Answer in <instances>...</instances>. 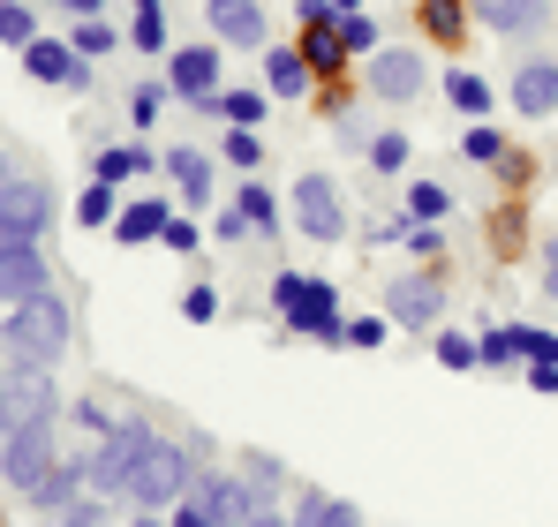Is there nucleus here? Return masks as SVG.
Returning a JSON list of instances; mask_svg holds the SVG:
<instances>
[{
  "instance_id": "1",
  "label": "nucleus",
  "mask_w": 558,
  "mask_h": 527,
  "mask_svg": "<svg viewBox=\"0 0 558 527\" xmlns=\"http://www.w3.org/2000/svg\"><path fill=\"white\" fill-rule=\"evenodd\" d=\"M0 354L23 361V369H53V361L69 354V302H61L53 286L23 294V302L8 309V324H0Z\"/></svg>"
},
{
  "instance_id": "2",
  "label": "nucleus",
  "mask_w": 558,
  "mask_h": 527,
  "mask_svg": "<svg viewBox=\"0 0 558 527\" xmlns=\"http://www.w3.org/2000/svg\"><path fill=\"white\" fill-rule=\"evenodd\" d=\"M272 309L287 317V332L294 340H325V347H340V294L325 286V279H310V271H279L272 279Z\"/></svg>"
},
{
  "instance_id": "3",
  "label": "nucleus",
  "mask_w": 558,
  "mask_h": 527,
  "mask_svg": "<svg viewBox=\"0 0 558 527\" xmlns=\"http://www.w3.org/2000/svg\"><path fill=\"white\" fill-rule=\"evenodd\" d=\"M189 490H196V459H189V444L159 438L144 444V459H136V482H129V505H151V513H174Z\"/></svg>"
},
{
  "instance_id": "4",
  "label": "nucleus",
  "mask_w": 558,
  "mask_h": 527,
  "mask_svg": "<svg viewBox=\"0 0 558 527\" xmlns=\"http://www.w3.org/2000/svg\"><path fill=\"white\" fill-rule=\"evenodd\" d=\"M69 452H61V415H38V422H23V430H8V452H0V482L8 490H38L53 467H61Z\"/></svg>"
},
{
  "instance_id": "5",
  "label": "nucleus",
  "mask_w": 558,
  "mask_h": 527,
  "mask_svg": "<svg viewBox=\"0 0 558 527\" xmlns=\"http://www.w3.org/2000/svg\"><path fill=\"white\" fill-rule=\"evenodd\" d=\"M144 444H151V422H113L106 438L84 452V475H92V498H129V482H136V459H144Z\"/></svg>"
},
{
  "instance_id": "6",
  "label": "nucleus",
  "mask_w": 558,
  "mask_h": 527,
  "mask_svg": "<svg viewBox=\"0 0 558 527\" xmlns=\"http://www.w3.org/2000/svg\"><path fill=\"white\" fill-rule=\"evenodd\" d=\"M38 415H61V392H53V369H23L8 361L0 369V430H23Z\"/></svg>"
},
{
  "instance_id": "7",
  "label": "nucleus",
  "mask_w": 558,
  "mask_h": 527,
  "mask_svg": "<svg viewBox=\"0 0 558 527\" xmlns=\"http://www.w3.org/2000/svg\"><path fill=\"white\" fill-rule=\"evenodd\" d=\"M294 226H302L310 242H340V234H348V204H340V181L332 174L294 181Z\"/></svg>"
},
{
  "instance_id": "8",
  "label": "nucleus",
  "mask_w": 558,
  "mask_h": 527,
  "mask_svg": "<svg viewBox=\"0 0 558 527\" xmlns=\"http://www.w3.org/2000/svg\"><path fill=\"white\" fill-rule=\"evenodd\" d=\"M204 513H211V527H250L257 520V490L242 482V475H227V467H196V490H189Z\"/></svg>"
},
{
  "instance_id": "9",
  "label": "nucleus",
  "mask_w": 558,
  "mask_h": 527,
  "mask_svg": "<svg viewBox=\"0 0 558 527\" xmlns=\"http://www.w3.org/2000/svg\"><path fill=\"white\" fill-rule=\"evenodd\" d=\"M385 317H392V324H408V332H430V324L446 317V286H438L430 271H408V279H392V286H385Z\"/></svg>"
},
{
  "instance_id": "10",
  "label": "nucleus",
  "mask_w": 558,
  "mask_h": 527,
  "mask_svg": "<svg viewBox=\"0 0 558 527\" xmlns=\"http://www.w3.org/2000/svg\"><path fill=\"white\" fill-rule=\"evenodd\" d=\"M0 219H8V226H23V234L38 242V234L53 226V188H46V181H31V174H8V167H0Z\"/></svg>"
},
{
  "instance_id": "11",
  "label": "nucleus",
  "mask_w": 558,
  "mask_h": 527,
  "mask_svg": "<svg viewBox=\"0 0 558 527\" xmlns=\"http://www.w3.org/2000/svg\"><path fill=\"white\" fill-rule=\"evenodd\" d=\"M167 90H174L182 106H204V98L219 90V46H182V53L167 61Z\"/></svg>"
},
{
  "instance_id": "12",
  "label": "nucleus",
  "mask_w": 558,
  "mask_h": 527,
  "mask_svg": "<svg viewBox=\"0 0 558 527\" xmlns=\"http://www.w3.org/2000/svg\"><path fill=\"white\" fill-rule=\"evenodd\" d=\"M23 69H31L38 84H69V90L92 84V61H84L76 46H61V38H31V46H23Z\"/></svg>"
},
{
  "instance_id": "13",
  "label": "nucleus",
  "mask_w": 558,
  "mask_h": 527,
  "mask_svg": "<svg viewBox=\"0 0 558 527\" xmlns=\"http://www.w3.org/2000/svg\"><path fill=\"white\" fill-rule=\"evenodd\" d=\"M415 90H423V53H415V46L371 53V98H392V106H408Z\"/></svg>"
},
{
  "instance_id": "14",
  "label": "nucleus",
  "mask_w": 558,
  "mask_h": 527,
  "mask_svg": "<svg viewBox=\"0 0 558 527\" xmlns=\"http://www.w3.org/2000/svg\"><path fill=\"white\" fill-rule=\"evenodd\" d=\"M513 113H529V121L558 113V61H521V76H513Z\"/></svg>"
},
{
  "instance_id": "15",
  "label": "nucleus",
  "mask_w": 558,
  "mask_h": 527,
  "mask_svg": "<svg viewBox=\"0 0 558 527\" xmlns=\"http://www.w3.org/2000/svg\"><path fill=\"white\" fill-rule=\"evenodd\" d=\"M53 271H46V257H38V242L31 249H0V309H15L23 294H38Z\"/></svg>"
},
{
  "instance_id": "16",
  "label": "nucleus",
  "mask_w": 558,
  "mask_h": 527,
  "mask_svg": "<svg viewBox=\"0 0 558 527\" xmlns=\"http://www.w3.org/2000/svg\"><path fill=\"white\" fill-rule=\"evenodd\" d=\"M84 490H92V475H84V459H61V467H53V475H46V482L31 490V505H38L46 520H69V505H76Z\"/></svg>"
},
{
  "instance_id": "17",
  "label": "nucleus",
  "mask_w": 558,
  "mask_h": 527,
  "mask_svg": "<svg viewBox=\"0 0 558 527\" xmlns=\"http://www.w3.org/2000/svg\"><path fill=\"white\" fill-rule=\"evenodd\" d=\"M204 15H211V38L265 46V8H257V0H204Z\"/></svg>"
},
{
  "instance_id": "18",
  "label": "nucleus",
  "mask_w": 558,
  "mask_h": 527,
  "mask_svg": "<svg viewBox=\"0 0 558 527\" xmlns=\"http://www.w3.org/2000/svg\"><path fill=\"white\" fill-rule=\"evenodd\" d=\"M167 219H174V204H159V196H144V204H121V219H113V242H159V234H167Z\"/></svg>"
},
{
  "instance_id": "19",
  "label": "nucleus",
  "mask_w": 558,
  "mask_h": 527,
  "mask_svg": "<svg viewBox=\"0 0 558 527\" xmlns=\"http://www.w3.org/2000/svg\"><path fill=\"white\" fill-rule=\"evenodd\" d=\"M468 8H475V23H490V30H506V38H521V30L544 23V0H468Z\"/></svg>"
},
{
  "instance_id": "20",
  "label": "nucleus",
  "mask_w": 558,
  "mask_h": 527,
  "mask_svg": "<svg viewBox=\"0 0 558 527\" xmlns=\"http://www.w3.org/2000/svg\"><path fill=\"white\" fill-rule=\"evenodd\" d=\"M287 520H294V527H363V513H355L348 498H325V490H302Z\"/></svg>"
},
{
  "instance_id": "21",
  "label": "nucleus",
  "mask_w": 558,
  "mask_h": 527,
  "mask_svg": "<svg viewBox=\"0 0 558 527\" xmlns=\"http://www.w3.org/2000/svg\"><path fill=\"white\" fill-rule=\"evenodd\" d=\"M167 174H174V188H182L189 204H211V151L174 144V151H167Z\"/></svg>"
},
{
  "instance_id": "22",
  "label": "nucleus",
  "mask_w": 558,
  "mask_h": 527,
  "mask_svg": "<svg viewBox=\"0 0 558 527\" xmlns=\"http://www.w3.org/2000/svg\"><path fill=\"white\" fill-rule=\"evenodd\" d=\"M310 76H317V69H310L294 46H272V53H265V90H272V98H302Z\"/></svg>"
},
{
  "instance_id": "23",
  "label": "nucleus",
  "mask_w": 558,
  "mask_h": 527,
  "mask_svg": "<svg viewBox=\"0 0 558 527\" xmlns=\"http://www.w3.org/2000/svg\"><path fill=\"white\" fill-rule=\"evenodd\" d=\"M294 53H302L317 76H325V69H340V61H348V46H340V15H325V23H302V46H294Z\"/></svg>"
},
{
  "instance_id": "24",
  "label": "nucleus",
  "mask_w": 558,
  "mask_h": 527,
  "mask_svg": "<svg viewBox=\"0 0 558 527\" xmlns=\"http://www.w3.org/2000/svg\"><path fill=\"white\" fill-rule=\"evenodd\" d=\"M204 113H219V121H227V128H257V121H265V90H211V98H204Z\"/></svg>"
},
{
  "instance_id": "25",
  "label": "nucleus",
  "mask_w": 558,
  "mask_h": 527,
  "mask_svg": "<svg viewBox=\"0 0 558 527\" xmlns=\"http://www.w3.org/2000/svg\"><path fill=\"white\" fill-rule=\"evenodd\" d=\"M415 23H423V38L453 46V38L468 30V0H423V8H415Z\"/></svg>"
},
{
  "instance_id": "26",
  "label": "nucleus",
  "mask_w": 558,
  "mask_h": 527,
  "mask_svg": "<svg viewBox=\"0 0 558 527\" xmlns=\"http://www.w3.org/2000/svg\"><path fill=\"white\" fill-rule=\"evenodd\" d=\"M136 167H151V151H144V144H113V151H98V159H92V181L121 188V181L136 174Z\"/></svg>"
},
{
  "instance_id": "27",
  "label": "nucleus",
  "mask_w": 558,
  "mask_h": 527,
  "mask_svg": "<svg viewBox=\"0 0 558 527\" xmlns=\"http://www.w3.org/2000/svg\"><path fill=\"white\" fill-rule=\"evenodd\" d=\"M446 98H453V106H461L468 121H483V113H490V106H498V98H490V84H483V76H475V69H453V76H446Z\"/></svg>"
},
{
  "instance_id": "28",
  "label": "nucleus",
  "mask_w": 558,
  "mask_h": 527,
  "mask_svg": "<svg viewBox=\"0 0 558 527\" xmlns=\"http://www.w3.org/2000/svg\"><path fill=\"white\" fill-rule=\"evenodd\" d=\"M234 211H242V226H250V234H279V196H272V188H242V196H234Z\"/></svg>"
},
{
  "instance_id": "29",
  "label": "nucleus",
  "mask_w": 558,
  "mask_h": 527,
  "mask_svg": "<svg viewBox=\"0 0 558 527\" xmlns=\"http://www.w3.org/2000/svg\"><path fill=\"white\" fill-rule=\"evenodd\" d=\"M521 219H529L521 204H498V211H490V242H498V257H521V249H529V226H521Z\"/></svg>"
},
{
  "instance_id": "30",
  "label": "nucleus",
  "mask_w": 558,
  "mask_h": 527,
  "mask_svg": "<svg viewBox=\"0 0 558 527\" xmlns=\"http://www.w3.org/2000/svg\"><path fill=\"white\" fill-rule=\"evenodd\" d=\"M38 38V15L23 0H0V46H31Z\"/></svg>"
},
{
  "instance_id": "31",
  "label": "nucleus",
  "mask_w": 558,
  "mask_h": 527,
  "mask_svg": "<svg viewBox=\"0 0 558 527\" xmlns=\"http://www.w3.org/2000/svg\"><path fill=\"white\" fill-rule=\"evenodd\" d=\"M76 219H84V226H113V219H121V211H113V188H106V181H92V188L76 196Z\"/></svg>"
},
{
  "instance_id": "32",
  "label": "nucleus",
  "mask_w": 558,
  "mask_h": 527,
  "mask_svg": "<svg viewBox=\"0 0 558 527\" xmlns=\"http://www.w3.org/2000/svg\"><path fill=\"white\" fill-rule=\"evenodd\" d=\"M129 38H136L144 53H167V8H136V23H129Z\"/></svg>"
},
{
  "instance_id": "33",
  "label": "nucleus",
  "mask_w": 558,
  "mask_h": 527,
  "mask_svg": "<svg viewBox=\"0 0 558 527\" xmlns=\"http://www.w3.org/2000/svg\"><path fill=\"white\" fill-rule=\"evenodd\" d=\"M446 211H453V196H446L438 181H415V188H408V219H446Z\"/></svg>"
},
{
  "instance_id": "34",
  "label": "nucleus",
  "mask_w": 558,
  "mask_h": 527,
  "mask_svg": "<svg viewBox=\"0 0 558 527\" xmlns=\"http://www.w3.org/2000/svg\"><path fill=\"white\" fill-rule=\"evenodd\" d=\"M498 151H506V136H498V128H483V121L461 136V159H475V167H498Z\"/></svg>"
},
{
  "instance_id": "35",
  "label": "nucleus",
  "mask_w": 558,
  "mask_h": 527,
  "mask_svg": "<svg viewBox=\"0 0 558 527\" xmlns=\"http://www.w3.org/2000/svg\"><path fill=\"white\" fill-rule=\"evenodd\" d=\"M167 98H174V90H167V84H136V90H129V121H136V128H151Z\"/></svg>"
},
{
  "instance_id": "36",
  "label": "nucleus",
  "mask_w": 558,
  "mask_h": 527,
  "mask_svg": "<svg viewBox=\"0 0 558 527\" xmlns=\"http://www.w3.org/2000/svg\"><path fill=\"white\" fill-rule=\"evenodd\" d=\"M385 332H392V317H348L340 324V347H385Z\"/></svg>"
},
{
  "instance_id": "37",
  "label": "nucleus",
  "mask_w": 558,
  "mask_h": 527,
  "mask_svg": "<svg viewBox=\"0 0 558 527\" xmlns=\"http://www.w3.org/2000/svg\"><path fill=\"white\" fill-rule=\"evenodd\" d=\"M242 482L257 490V505H272V490H279V459H272V452H250V467H242Z\"/></svg>"
},
{
  "instance_id": "38",
  "label": "nucleus",
  "mask_w": 558,
  "mask_h": 527,
  "mask_svg": "<svg viewBox=\"0 0 558 527\" xmlns=\"http://www.w3.org/2000/svg\"><path fill=\"white\" fill-rule=\"evenodd\" d=\"M69 46H76V53H84V61H98V53H113V23H98V15H84V23H76V38H69Z\"/></svg>"
},
{
  "instance_id": "39",
  "label": "nucleus",
  "mask_w": 558,
  "mask_h": 527,
  "mask_svg": "<svg viewBox=\"0 0 558 527\" xmlns=\"http://www.w3.org/2000/svg\"><path fill=\"white\" fill-rule=\"evenodd\" d=\"M340 46H348V53H371V46H377V23L363 15V8H348V15H340Z\"/></svg>"
},
{
  "instance_id": "40",
  "label": "nucleus",
  "mask_w": 558,
  "mask_h": 527,
  "mask_svg": "<svg viewBox=\"0 0 558 527\" xmlns=\"http://www.w3.org/2000/svg\"><path fill=\"white\" fill-rule=\"evenodd\" d=\"M438 361H446V369H475L483 354H475V340H468V332H438Z\"/></svg>"
},
{
  "instance_id": "41",
  "label": "nucleus",
  "mask_w": 558,
  "mask_h": 527,
  "mask_svg": "<svg viewBox=\"0 0 558 527\" xmlns=\"http://www.w3.org/2000/svg\"><path fill=\"white\" fill-rule=\"evenodd\" d=\"M371 167L377 174H400L408 167V136H371Z\"/></svg>"
},
{
  "instance_id": "42",
  "label": "nucleus",
  "mask_w": 558,
  "mask_h": 527,
  "mask_svg": "<svg viewBox=\"0 0 558 527\" xmlns=\"http://www.w3.org/2000/svg\"><path fill=\"white\" fill-rule=\"evenodd\" d=\"M227 159H234V167H265V151H257V128H227Z\"/></svg>"
},
{
  "instance_id": "43",
  "label": "nucleus",
  "mask_w": 558,
  "mask_h": 527,
  "mask_svg": "<svg viewBox=\"0 0 558 527\" xmlns=\"http://www.w3.org/2000/svg\"><path fill=\"white\" fill-rule=\"evenodd\" d=\"M182 317H189V324H211V317H219V294H211V286H189V294H182Z\"/></svg>"
},
{
  "instance_id": "44",
  "label": "nucleus",
  "mask_w": 558,
  "mask_h": 527,
  "mask_svg": "<svg viewBox=\"0 0 558 527\" xmlns=\"http://www.w3.org/2000/svg\"><path fill=\"white\" fill-rule=\"evenodd\" d=\"M498 174L513 181V188H529V174H536V159H529V151H513V144H506V151H498Z\"/></svg>"
},
{
  "instance_id": "45",
  "label": "nucleus",
  "mask_w": 558,
  "mask_h": 527,
  "mask_svg": "<svg viewBox=\"0 0 558 527\" xmlns=\"http://www.w3.org/2000/svg\"><path fill=\"white\" fill-rule=\"evenodd\" d=\"M159 242H167L174 257H189V249H196V226H189V219H167V234H159Z\"/></svg>"
},
{
  "instance_id": "46",
  "label": "nucleus",
  "mask_w": 558,
  "mask_h": 527,
  "mask_svg": "<svg viewBox=\"0 0 558 527\" xmlns=\"http://www.w3.org/2000/svg\"><path fill=\"white\" fill-rule=\"evenodd\" d=\"M521 369H529V384H536L544 400H558V361H521Z\"/></svg>"
},
{
  "instance_id": "47",
  "label": "nucleus",
  "mask_w": 558,
  "mask_h": 527,
  "mask_svg": "<svg viewBox=\"0 0 558 527\" xmlns=\"http://www.w3.org/2000/svg\"><path fill=\"white\" fill-rule=\"evenodd\" d=\"M408 249H415V257H438V226H430V219H423V226H408Z\"/></svg>"
},
{
  "instance_id": "48",
  "label": "nucleus",
  "mask_w": 558,
  "mask_h": 527,
  "mask_svg": "<svg viewBox=\"0 0 558 527\" xmlns=\"http://www.w3.org/2000/svg\"><path fill=\"white\" fill-rule=\"evenodd\" d=\"M167 527H211V513H204L196 498H182V505H174V520H167Z\"/></svg>"
},
{
  "instance_id": "49",
  "label": "nucleus",
  "mask_w": 558,
  "mask_h": 527,
  "mask_svg": "<svg viewBox=\"0 0 558 527\" xmlns=\"http://www.w3.org/2000/svg\"><path fill=\"white\" fill-rule=\"evenodd\" d=\"M76 415H84V430H98V438H106V430H113V415H106V407H98V400H84V407H76Z\"/></svg>"
},
{
  "instance_id": "50",
  "label": "nucleus",
  "mask_w": 558,
  "mask_h": 527,
  "mask_svg": "<svg viewBox=\"0 0 558 527\" xmlns=\"http://www.w3.org/2000/svg\"><path fill=\"white\" fill-rule=\"evenodd\" d=\"M544 294H551V302H558V242H551V249H544Z\"/></svg>"
},
{
  "instance_id": "51",
  "label": "nucleus",
  "mask_w": 558,
  "mask_h": 527,
  "mask_svg": "<svg viewBox=\"0 0 558 527\" xmlns=\"http://www.w3.org/2000/svg\"><path fill=\"white\" fill-rule=\"evenodd\" d=\"M250 527H294V520H287V513H272V505H257V520H250Z\"/></svg>"
},
{
  "instance_id": "52",
  "label": "nucleus",
  "mask_w": 558,
  "mask_h": 527,
  "mask_svg": "<svg viewBox=\"0 0 558 527\" xmlns=\"http://www.w3.org/2000/svg\"><path fill=\"white\" fill-rule=\"evenodd\" d=\"M61 15H98V0H53Z\"/></svg>"
},
{
  "instance_id": "53",
  "label": "nucleus",
  "mask_w": 558,
  "mask_h": 527,
  "mask_svg": "<svg viewBox=\"0 0 558 527\" xmlns=\"http://www.w3.org/2000/svg\"><path fill=\"white\" fill-rule=\"evenodd\" d=\"M129 527H167V520H159V513H151V505H144V520H129Z\"/></svg>"
},
{
  "instance_id": "54",
  "label": "nucleus",
  "mask_w": 558,
  "mask_h": 527,
  "mask_svg": "<svg viewBox=\"0 0 558 527\" xmlns=\"http://www.w3.org/2000/svg\"><path fill=\"white\" fill-rule=\"evenodd\" d=\"M332 8H340V15H348V8H363V0H332Z\"/></svg>"
},
{
  "instance_id": "55",
  "label": "nucleus",
  "mask_w": 558,
  "mask_h": 527,
  "mask_svg": "<svg viewBox=\"0 0 558 527\" xmlns=\"http://www.w3.org/2000/svg\"><path fill=\"white\" fill-rule=\"evenodd\" d=\"M136 8H167V0H136Z\"/></svg>"
},
{
  "instance_id": "56",
  "label": "nucleus",
  "mask_w": 558,
  "mask_h": 527,
  "mask_svg": "<svg viewBox=\"0 0 558 527\" xmlns=\"http://www.w3.org/2000/svg\"><path fill=\"white\" fill-rule=\"evenodd\" d=\"M0 452H8V430H0Z\"/></svg>"
}]
</instances>
